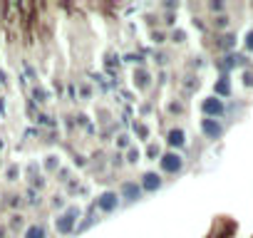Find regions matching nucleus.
I'll use <instances>...</instances> for the list:
<instances>
[{
  "instance_id": "f03ea898",
  "label": "nucleus",
  "mask_w": 253,
  "mask_h": 238,
  "mask_svg": "<svg viewBox=\"0 0 253 238\" xmlns=\"http://www.w3.org/2000/svg\"><path fill=\"white\" fill-rule=\"evenodd\" d=\"M201 129H204V134L211 137V139H218V137L223 134V127H221L218 122H213V119H204V122H201Z\"/></svg>"
},
{
  "instance_id": "7ed1b4c3",
  "label": "nucleus",
  "mask_w": 253,
  "mask_h": 238,
  "mask_svg": "<svg viewBox=\"0 0 253 238\" xmlns=\"http://www.w3.org/2000/svg\"><path fill=\"white\" fill-rule=\"evenodd\" d=\"M181 164H184V161H181V157H179V154H167V157L162 159V169H164V171H169V174L179 171V169H181Z\"/></svg>"
},
{
  "instance_id": "6e6552de",
  "label": "nucleus",
  "mask_w": 253,
  "mask_h": 238,
  "mask_svg": "<svg viewBox=\"0 0 253 238\" xmlns=\"http://www.w3.org/2000/svg\"><path fill=\"white\" fill-rule=\"evenodd\" d=\"M169 144L181 147V144H184V132H181V129H171V132H169Z\"/></svg>"
},
{
  "instance_id": "20e7f679",
  "label": "nucleus",
  "mask_w": 253,
  "mask_h": 238,
  "mask_svg": "<svg viewBox=\"0 0 253 238\" xmlns=\"http://www.w3.org/2000/svg\"><path fill=\"white\" fill-rule=\"evenodd\" d=\"M117 203H119V198H117V194H112V191H107V194H102V196L97 198V206H99L102 211H114Z\"/></svg>"
},
{
  "instance_id": "9d476101",
  "label": "nucleus",
  "mask_w": 253,
  "mask_h": 238,
  "mask_svg": "<svg viewBox=\"0 0 253 238\" xmlns=\"http://www.w3.org/2000/svg\"><path fill=\"white\" fill-rule=\"evenodd\" d=\"M216 92H218V94H228V92H231V84H228L226 77H223L221 82H216Z\"/></svg>"
},
{
  "instance_id": "1a4fd4ad",
  "label": "nucleus",
  "mask_w": 253,
  "mask_h": 238,
  "mask_svg": "<svg viewBox=\"0 0 253 238\" xmlns=\"http://www.w3.org/2000/svg\"><path fill=\"white\" fill-rule=\"evenodd\" d=\"M25 238H45V228L42 226H33V228H28Z\"/></svg>"
},
{
  "instance_id": "0eeeda50",
  "label": "nucleus",
  "mask_w": 253,
  "mask_h": 238,
  "mask_svg": "<svg viewBox=\"0 0 253 238\" xmlns=\"http://www.w3.org/2000/svg\"><path fill=\"white\" fill-rule=\"evenodd\" d=\"M159 186H162V179H159L157 174H147V176H144V189H147V191H157Z\"/></svg>"
},
{
  "instance_id": "39448f33",
  "label": "nucleus",
  "mask_w": 253,
  "mask_h": 238,
  "mask_svg": "<svg viewBox=\"0 0 253 238\" xmlns=\"http://www.w3.org/2000/svg\"><path fill=\"white\" fill-rule=\"evenodd\" d=\"M204 112H206V114H216V117H218V114H223V102H221V99H216V97H211V99H206V102H204Z\"/></svg>"
},
{
  "instance_id": "423d86ee",
  "label": "nucleus",
  "mask_w": 253,
  "mask_h": 238,
  "mask_svg": "<svg viewBox=\"0 0 253 238\" xmlns=\"http://www.w3.org/2000/svg\"><path fill=\"white\" fill-rule=\"evenodd\" d=\"M122 194H124V198H126V201H137V198H139V194H142V189H139L137 184H129V181H126V184L122 186Z\"/></svg>"
},
{
  "instance_id": "f257e3e1",
  "label": "nucleus",
  "mask_w": 253,
  "mask_h": 238,
  "mask_svg": "<svg viewBox=\"0 0 253 238\" xmlns=\"http://www.w3.org/2000/svg\"><path fill=\"white\" fill-rule=\"evenodd\" d=\"M75 216H80V208H70L65 216H60V221H57V231H60V233H67V231H72Z\"/></svg>"
},
{
  "instance_id": "9b49d317",
  "label": "nucleus",
  "mask_w": 253,
  "mask_h": 238,
  "mask_svg": "<svg viewBox=\"0 0 253 238\" xmlns=\"http://www.w3.org/2000/svg\"><path fill=\"white\" fill-rule=\"evenodd\" d=\"M246 47H248V50L253 52V30H251V33L246 35Z\"/></svg>"
}]
</instances>
